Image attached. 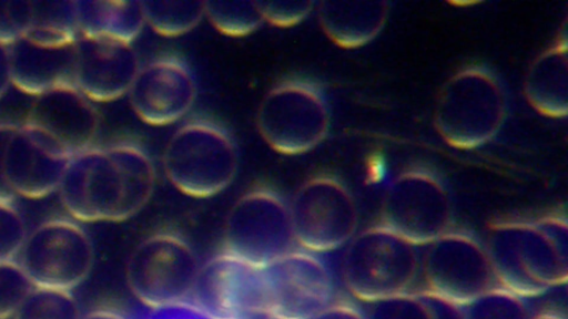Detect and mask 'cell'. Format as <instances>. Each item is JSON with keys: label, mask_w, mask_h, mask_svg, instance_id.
Listing matches in <instances>:
<instances>
[{"label": "cell", "mask_w": 568, "mask_h": 319, "mask_svg": "<svg viewBox=\"0 0 568 319\" xmlns=\"http://www.w3.org/2000/svg\"><path fill=\"white\" fill-rule=\"evenodd\" d=\"M156 174L150 155L132 142L90 147L71 156L59 192L81 222H123L150 200Z\"/></svg>", "instance_id": "cell-1"}, {"label": "cell", "mask_w": 568, "mask_h": 319, "mask_svg": "<svg viewBox=\"0 0 568 319\" xmlns=\"http://www.w3.org/2000/svg\"><path fill=\"white\" fill-rule=\"evenodd\" d=\"M486 250L499 287L524 299L567 282V236L559 223L501 227Z\"/></svg>", "instance_id": "cell-2"}, {"label": "cell", "mask_w": 568, "mask_h": 319, "mask_svg": "<svg viewBox=\"0 0 568 319\" xmlns=\"http://www.w3.org/2000/svg\"><path fill=\"white\" fill-rule=\"evenodd\" d=\"M162 162L166 178L179 192L209 198L233 182L239 154L223 127L207 120H192L170 137Z\"/></svg>", "instance_id": "cell-3"}, {"label": "cell", "mask_w": 568, "mask_h": 319, "mask_svg": "<svg viewBox=\"0 0 568 319\" xmlns=\"http://www.w3.org/2000/svg\"><path fill=\"white\" fill-rule=\"evenodd\" d=\"M419 276L416 246L385 227L366 230L353 239L343 259L346 289L367 303L414 291Z\"/></svg>", "instance_id": "cell-4"}, {"label": "cell", "mask_w": 568, "mask_h": 319, "mask_svg": "<svg viewBox=\"0 0 568 319\" xmlns=\"http://www.w3.org/2000/svg\"><path fill=\"white\" fill-rule=\"evenodd\" d=\"M200 267L196 253L182 236L159 231L141 240L131 253L126 285L151 309L186 306Z\"/></svg>", "instance_id": "cell-5"}, {"label": "cell", "mask_w": 568, "mask_h": 319, "mask_svg": "<svg viewBox=\"0 0 568 319\" xmlns=\"http://www.w3.org/2000/svg\"><path fill=\"white\" fill-rule=\"evenodd\" d=\"M295 248L288 203L280 194L255 188L234 203L225 219L223 251L264 268Z\"/></svg>", "instance_id": "cell-6"}, {"label": "cell", "mask_w": 568, "mask_h": 319, "mask_svg": "<svg viewBox=\"0 0 568 319\" xmlns=\"http://www.w3.org/2000/svg\"><path fill=\"white\" fill-rule=\"evenodd\" d=\"M328 113L321 92L313 84L290 80L272 88L256 113L263 141L283 155L311 151L325 136Z\"/></svg>", "instance_id": "cell-7"}, {"label": "cell", "mask_w": 568, "mask_h": 319, "mask_svg": "<svg viewBox=\"0 0 568 319\" xmlns=\"http://www.w3.org/2000/svg\"><path fill=\"white\" fill-rule=\"evenodd\" d=\"M288 208L297 248L312 254L339 248L356 229L355 205L346 189L331 177L318 176L303 183Z\"/></svg>", "instance_id": "cell-8"}, {"label": "cell", "mask_w": 568, "mask_h": 319, "mask_svg": "<svg viewBox=\"0 0 568 319\" xmlns=\"http://www.w3.org/2000/svg\"><path fill=\"white\" fill-rule=\"evenodd\" d=\"M20 265L34 287L71 290L89 275L93 247L75 223L52 219L27 236Z\"/></svg>", "instance_id": "cell-9"}, {"label": "cell", "mask_w": 568, "mask_h": 319, "mask_svg": "<svg viewBox=\"0 0 568 319\" xmlns=\"http://www.w3.org/2000/svg\"><path fill=\"white\" fill-rule=\"evenodd\" d=\"M420 259L425 290L463 307L499 287L488 253L474 239L444 234Z\"/></svg>", "instance_id": "cell-10"}, {"label": "cell", "mask_w": 568, "mask_h": 319, "mask_svg": "<svg viewBox=\"0 0 568 319\" xmlns=\"http://www.w3.org/2000/svg\"><path fill=\"white\" fill-rule=\"evenodd\" d=\"M186 306L206 319H241L266 310L263 268L222 250L201 265Z\"/></svg>", "instance_id": "cell-11"}, {"label": "cell", "mask_w": 568, "mask_h": 319, "mask_svg": "<svg viewBox=\"0 0 568 319\" xmlns=\"http://www.w3.org/2000/svg\"><path fill=\"white\" fill-rule=\"evenodd\" d=\"M263 274L266 310L280 319H313L333 302L332 276L315 254L295 248Z\"/></svg>", "instance_id": "cell-12"}, {"label": "cell", "mask_w": 568, "mask_h": 319, "mask_svg": "<svg viewBox=\"0 0 568 319\" xmlns=\"http://www.w3.org/2000/svg\"><path fill=\"white\" fill-rule=\"evenodd\" d=\"M128 95L142 122L164 126L178 122L191 110L196 99V82L184 61L161 56L140 68Z\"/></svg>", "instance_id": "cell-13"}, {"label": "cell", "mask_w": 568, "mask_h": 319, "mask_svg": "<svg viewBox=\"0 0 568 319\" xmlns=\"http://www.w3.org/2000/svg\"><path fill=\"white\" fill-rule=\"evenodd\" d=\"M70 158L51 136L23 123L7 146L6 177L14 195L42 198L59 188Z\"/></svg>", "instance_id": "cell-14"}, {"label": "cell", "mask_w": 568, "mask_h": 319, "mask_svg": "<svg viewBox=\"0 0 568 319\" xmlns=\"http://www.w3.org/2000/svg\"><path fill=\"white\" fill-rule=\"evenodd\" d=\"M74 86L92 102L128 94L139 70L132 44L80 35L75 41Z\"/></svg>", "instance_id": "cell-15"}, {"label": "cell", "mask_w": 568, "mask_h": 319, "mask_svg": "<svg viewBox=\"0 0 568 319\" xmlns=\"http://www.w3.org/2000/svg\"><path fill=\"white\" fill-rule=\"evenodd\" d=\"M57 141L71 156L91 147L99 131V113L74 85L34 97L24 121Z\"/></svg>", "instance_id": "cell-16"}, {"label": "cell", "mask_w": 568, "mask_h": 319, "mask_svg": "<svg viewBox=\"0 0 568 319\" xmlns=\"http://www.w3.org/2000/svg\"><path fill=\"white\" fill-rule=\"evenodd\" d=\"M383 219V227L413 245H428L446 234L449 210L436 188H398L389 194Z\"/></svg>", "instance_id": "cell-17"}, {"label": "cell", "mask_w": 568, "mask_h": 319, "mask_svg": "<svg viewBox=\"0 0 568 319\" xmlns=\"http://www.w3.org/2000/svg\"><path fill=\"white\" fill-rule=\"evenodd\" d=\"M75 42L49 45L24 37L9 47L11 85L34 97L55 88L74 85Z\"/></svg>", "instance_id": "cell-18"}, {"label": "cell", "mask_w": 568, "mask_h": 319, "mask_svg": "<svg viewBox=\"0 0 568 319\" xmlns=\"http://www.w3.org/2000/svg\"><path fill=\"white\" fill-rule=\"evenodd\" d=\"M80 35L132 44L145 25L141 1H74Z\"/></svg>", "instance_id": "cell-19"}, {"label": "cell", "mask_w": 568, "mask_h": 319, "mask_svg": "<svg viewBox=\"0 0 568 319\" xmlns=\"http://www.w3.org/2000/svg\"><path fill=\"white\" fill-rule=\"evenodd\" d=\"M23 37L49 45L74 43L80 37L74 1H31L30 23Z\"/></svg>", "instance_id": "cell-20"}, {"label": "cell", "mask_w": 568, "mask_h": 319, "mask_svg": "<svg viewBox=\"0 0 568 319\" xmlns=\"http://www.w3.org/2000/svg\"><path fill=\"white\" fill-rule=\"evenodd\" d=\"M365 319H462L460 307L427 291H412L371 303Z\"/></svg>", "instance_id": "cell-21"}, {"label": "cell", "mask_w": 568, "mask_h": 319, "mask_svg": "<svg viewBox=\"0 0 568 319\" xmlns=\"http://www.w3.org/2000/svg\"><path fill=\"white\" fill-rule=\"evenodd\" d=\"M145 24L162 37H180L204 17L203 1H142Z\"/></svg>", "instance_id": "cell-22"}, {"label": "cell", "mask_w": 568, "mask_h": 319, "mask_svg": "<svg viewBox=\"0 0 568 319\" xmlns=\"http://www.w3.org/2000/svg\"><path fill=\"white\" fill-rule=\"evenodd\" d=\"M204 17L216 31L227 37L251 34L264 22L255 1H205Z\"/></svg>", "instance_id": "cell-23"}, {"label": "cell", "mask_w": 568, "mask_h": 319, "mask_svg": "<svg viewBox=\"0 0 568 319\" xmlns=\"http://www.w3.org/2000/svg\"><path fill=\"white\" fill-rule=\"evenodd\" d=\"M14 319H80L77 300L69 290L33 287Z\"/></svg>", "instance_id": "cell-24"}, {"label": "cell", "mask_w": 568, "mask_h": 319, "mask_svg": "<svg viewBox=\"0 0 568 319\" xmlns=\"http://www.w3.org/2000/svg\"><path fill=\"white\" fill-rule=\"evenodd\" d=\"M462 319H530L524 298L494 288L460 307Z\"/></svg>", "instance_id": "cell-25"}, {"label": "cell", "mask_w": 568, "mask_h": 319, "mask_svg": "<svg viewBox=\"0 0 568 319\" xmlns=\"http://www.w3.org/2000/svg\"><path fill=\"white\" fill-rule=\"evenodd\" d=\"M33 287L19 263H0V319L13 317Z\"/></svg>", "instance_id": "cell-26"}, {"label": "cell", "mask_w": 568, "mask_h": 319, "mask_svg": "<svg viewBox=\"0 0 568 319\" xmlns=\"http://www.w3.org/2000/svg\"><path fill=\"white\" fill-rule=\"evenodd\" d=\"M26 238L27 230L20 214L11 203L0 202V263L13 260Z\"/></svg>", "instance_id": "cell-27"}, {"label": "cell", "mask_w": 568, "mask_h": 319, "mask_svg": "<svg viewBox=\"0 0 568 319\" xmlns=\"http://www.w3.org/2000/svg\"><path fill=\"white\" fill-rule=\"evenodd\" d=\"M31 18V1L0 0V43L10 47L22 38Z\"/></svg>", "instance_id": "cell-28"}, {"label": "cell", "mask_w": 568, "mask_h": 319, "mask_svg": "<svg viewBox=\"0 0 568 319\" xmlns=\"http://www.w3.org/2000/svg\"><path fill=\"white\" fill-rule=\"evenodd\" d=\"M258 7L264 22L280 28L298 24L312 10L307 1H262Z\"/></svg>", "instance_id": "cell-29"}, {"label": "cell", "mask_w": 568, "mask_h": 319, "mask_svg": "<svg viewBox=\"0 0 568 319\" xmlns=\"http://www.w3.org/2000/svg\"><path fill=\"white\" fill-rule=\"evenodd\" d=\"M18 125L0 122V202L11 203L16 196L4 172V157L9 140Z\"/></svg>", "instance_id": "cell-30"}, {"label": "cell", "mask_w": 568, "mask_h": 319, "mask_svg": "<svg viewBox=\"0 0 568 319\" xmlns=\"http://www.w3.org/2000/svg\"><path fill=\"white\" fill-rule=\"evenodd\" d=\"M313 319H365V317L348 305L332 302Z\"/></svg>", "instance_id": "cell-31"}, {"label": "cell", "mask_w": 568, "mask_h": 319, "mask_svg": "<svg viewBox=\"0 0 568 319\" xmlns=\"http://www.w3.org/2000/svg\"><path fill=\"white\" fill-rule=\"evenodd\" d=\"M11 85L9 47L0 43V97Z\"/></svg>", "instance_id": "cell-32"}, {"label": "cell", "mask_w": 568, "mask_h": 319, "mask_svg": "<svg viewBox=\"0 0 568 319\" xmlns=\"http://www.w3.org/2000/svg\"><path fill=\"white\" fill-rule=\"evenodd\" d=\"M386 163L384 158L379 155H374L367 168V175L372 182H381L386 176Z\"/></svg>", "instance_id": "cell-33"}, {"label": "cell", "mask_w": 568, "mask_h": 319, "mask_svg": "<svg viewBox=\"0 0 568 319\" xmlns=\"http://www.w3.org/2000/svg\"><path fill=\"white\" fill-rule=\"evenodd\" d=\"M241 319H280V318L267 310H256L251 313H247L246 316L242 317Z\"/></svg>", "instance_id": "cell-34"}, {"label": "cell", "mask_w": 568, "mask_h": 319, "mask_svg": "<svg viewBox=\"0 0 568 319\" xmlns=\"http://www.w3.org/2000/svg\"><path fill=\"white\" fill-rule=\"evenodd\" d=\"M530 319H565V318L560 317L558 315H554V313H540V315L530 317Z\"/></svg>", "instance_id": "cell-35"}]
</instances>
